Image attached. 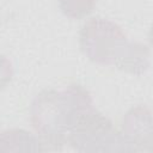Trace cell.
Returning a JSON list of instances; mask_svg holds the SVG:
<instances>
[{
	"label": "cell",
	"mask_w": 153,
	"mask_h": 153,
	"mask_svg": "<svg viewBox=\"0 0 153 153\" xmlns=\"http://www.w3.org/2000/svg\"><path fill=\"white\" fill-rule=\"evenodd\" d=\"M93 108L90 92L79 84L43 90L30 105V123L47 149H60L81 116Z\"/></svg>",
	"instance_id": "cell-1"
},
{
	"label": "cell",
	"mask_w": 153,
	"mask_h": 153,
	"mask_svg": "<svg viewBox=\"0 0 153 153\" xmlns=\"http://www.w3.org/2000/svg\"><path fill=\"white\" fill-rule=\"evenodd\" d=\"M68 143L78 152H133L122 131L94 106L85 112L69 134Z\"/></svg>",
	"instance_id": "cell-2"
},
{
	"label": "cell",
	"mask_w": 153,
	"mask_h": 153,
	"mask_svg": "<svg viewBox=\"0 0 153 153\" xmlns=\"http://www.w3.org/2000/svg\"><path fill=\"white\" fill-rule=\"evenodd\" d=\"M81 51L92 62L102 66H115L126 51L129 41L116 23L100 18H90L80 29Z\"/></svg>",
	"instance_id": "cell-3"
},
{
	"label": "cell",
	"mask_w": 153,
	"mask_h": 153,
	"mask_svg": "<svg viewBox=\"0 0 153 153\" xmlns=\"http://www.w3.org/2000/svg\"><path fill=\"white\" fill-rule=\"evenodd\" d=\"M122 133L133 152L153 153V112L146 105L129 109L122 120Z\"/></svg>",
	"instance_id": "cell-4"
},
{
	"label": "cell",
	"mask_w": 153,
	"mask_h": 153,
	"mask_svg": "<svg viewBox=\"0 0 153 153\" xmlns=\"http://www.w3.org/2000/svg\"><path fill=\"white\" fill-rule=\"evenodd\" d=\"M47 151L39 136L24 129H8L0 135V152H43Z\"/></svg>",
	"instance_id": "cell-5"
},
{
	"label": "cell",
	"mask_w": 153,
	"mask_h": 153,
	"mask_svg": "<svg viewBox=\"0 0 153 153\" xmlns=\"http://www.w3.org/2000/svg\"><path fill=\"white\" fill-rule=\"evenodd\" d=\"M149 49L139 42H129L126 51L116 62L115 67L122 72L141 75L149 68Z\"/></svg>",
	"instance_id": "cell-6"
},
{
	"label": "cell",
	"mask_w": 153,
	"mask_h": 153,
	"mask_svg": "<svg viewBox=\"0 0 153 153\" xmlns=\"http://www.w3.org/2000/svg\"><path fill=\"white\" fill-rule=\"evenodd\" d=\"M61 12L71 19H82L96 7L97 0H57Z\"/></svg>",
	"instance_id": "cell-7"
},
{
	"label": "cell",
	"mask_w": 153,
	"mask_h": 153,
	"mask_svg": "<svg viewBox=\"0 0 153 153\" xmlns=\"http://www.w3.org/2000/svg\"><path fill=\"white\" fill-rule=\"evenodd\" d=\"M148 42H149V45L153 48V25H152V27L149 29V32H148Z\"/></svg>",
	"instance_id": "cell-8"
}]
</instances>
